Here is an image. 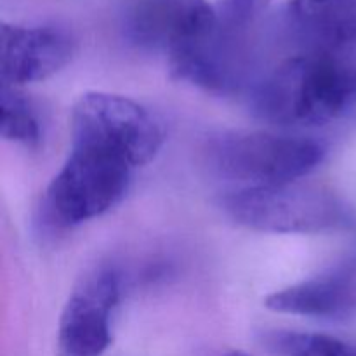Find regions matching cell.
Wrapping results in <instances>:
<instances>
[{
  "mask_svg": "<svg viewBox=\"0 0 356 356\" xmlns=\"http://www.w3.org/2000/svg\"><path fill=\"white\" fill-rule=\"evenodd\" d=\"M120 294L122 277L113 266H97L80 278L59 320V356H101L108 350Z\"/></svg>",
  "mask_w": 356,
  "mask_h": 356,
  "instance_id": "7",
  "label": "cell"
},
{
  "mask_svg": "<svg viewBox=\"0 0 356 356\" xmlns=\"http://www.w3.org/2000/svg\"><path fill=\"white\" fill-rule=\"evenodd\" d=\"M284 23L301 54L356 63V0H291Z\"/></svg>",
  "mask_w": 356,
  "mask_h": 356,
  "instance_id": "9",
  "label": "cell"
},
{
  "mask_svg": "<svg viewBox=\"0 0 356 356\" xmlns=\"http://www.w3.org/2000/svg\"><path fill=\"white\" fill-rule=\"evenodd\" d=\"M124 30L132 45L170 59L218 37L221 23L207 0H136Z\"/></svg>",
  "mask_w": 356,
  "mask_h": 356,
  "instance_id": "6",
  "label": "cell"
},
{
  "mask_svg": "<svg viewBox=\"0 0 356 356\" xmlns=\"http://www.w3.org/2000/svg\"><path fill=\"white\" fill-rule=\"evenodd\" d=\"M264 306L275 313L344 322L356 315V275L332 271L273 292Z\"/></svg>",
  "mask_w": 356,
  "mask_h": 356,
  "instance_id": "10",
  "label": "cell"
},
{
  "mask_svg": "<svg viewBox=\"0 0 356 356\" xmlns=\"http://www.w3.org/2000/svg\"><path fill=\"white\" fill-rule=\"evenodd\" d=\"M238 225L263 233H320L343 221V207L322 188L289 183L242 188L222 200Z\"/></svg>",
  "mask_w": 356,
  "mask_h": 356,
  "instance_id": "5",
  "label": "cell"
},
{
  "mask_svg": "<svg viewBox=\"0 0 356 356\" xmlns=\"http://www.w3.org/2000/svg\"><path fill=\"white\" fill-rule=\"evenodd\" d=\"M0 45L2 86L16 89L56 75L76 52L75 37L65 28L52 24L24 26L2 23Z\"/></svg>",
  "mask_w": 356,
  "mask_h": 356,
  "instance_id": "8",
  "label": "cell"
},
{
  "mask_svg": "<svg viewBox=\"0 0 356 356\" xmlns=\"http://www.w3.org/2000/svg\"><path fill=\"white\" fill-rule=\"evenodd\" d=\"M218 40L219 35L200 47L170 58L172 76L211 92H228L235 86V68Z\"/></svg>",
  "mask_w": 356,
  "mask_h": 356,
  "instance_id": "11",
  "label": "cell"
},
{
  "mask_svg": "<svg viewBox=\"0 0 356 356\" xmlns=\"http://www.w3.org/2000/svg\"><path fill=\"white\" fill-rule=\"evenodd\" d=\"M132 170L113 153L72 143L65 163L45 191V218L58 228L99 218L125 197Z\"/></svg>",
  "mask_w": 356,
  "mask_h": 356,
  "instance_id": "3",
  "label": "cell"
},
{
  "mask_svg": "<svg viewBox=\"0 0 356 356\" xmlns=\"http://www.w3.org/2000/svg\"><path fill=\"white\" fill-rule=\"evenodd\" d=\"M226 356H250V355L243 353V351H232V353H229V355H226Z\"/></svg>",
  "mask_w": 356,
  "mask_h": 356,
  "instance_id": "15",
  "label": "cell"
},
{
  "mask_svg": "<svg viewBox=\"0 0 356 356\" xmlns=\"http://www.w3.org/2000/svg\"><path fill=\"white\" fill-rule=\"evenodd\" d=\"M325 159V146L302 136L263 131L225 132L209 143V160L245 188L278 186L308 176Z\"/></svg>",
  "mask_w": 356,
  "mask_h": 356,
  "instance_id": "2",
  "label": "cell"
},
{
  "mask_svg": "<svg viewBox=\"0 0 356 356\" xmlns=\"http://www.w3.org/2000/svg\"><path fill=\"white\" fill-rule=\"evenodd\" d=\"M273 0H219L218 14L226 31H242L252 24Z\"/></svg>",
  "mask_w": 356,
  "mask_h": 356,
  "instance_id": "14",
  "label": "cell"
},
{
  "mask_svg": "<svg viewBox=\"0 0 356 356\" xmlns=\"http://www.w3.org/2000/svg\"><path fill=\"white\" fill-rule=\"evenodd\" d=\"M257 117L287 127L356 118V63L296 54L264 76L252 94Z\"/></svg>",
  "mask_w": 356,
  "mask_h": 356,
  "instance_id": "1",
  "label": "cell"
},
{
  "mask_svg": "<svg viewBox=\"0 0 356 356\" xmlns=\"http://www.w3.org/2000/svg\"><path fill=\"white\" fill-rule=\"evenodd\" d=\"M73 145H87L120 156L132 169L152 162L163 145L160 122L136 101L111 92L80 96L70 124Z\"/></svg>",
  "mask_w": 356,
  "mask_h": 356,
  "instance_id": "4",
  "label": "cell"
},
{
  "mask_svg": "<svg viewBox=\"0 0 356 356\" xmlns=\"http://www.w3.org/2000/svg\"><path fill=\"white\" fill-rule=\"evenodd\" d=\"M268 344L284 356H356V350L325 334L277 330L268 336Z\"/></svg>",
  "mask_w": 356,
  "mask_h": 356,
  "instance_id": "13",
  "label": "cell"
},
{
  "mask_svg": "<svg viewBox=\"0 0 356 356\" xmlns=\"http://www.w3.org/2000/svg\"><path fill=\"white\" fill-rule=\"evenodd\" d=\"M0 132L6 141L24 148H37L40 143V120L30 101L16 87L2 86L0 92Z\"/></svg>",
  "mask_w": 356,
  "mask_h": 356,
  "instance_id": "12",
  "label": "cell"
}]
</instances>
